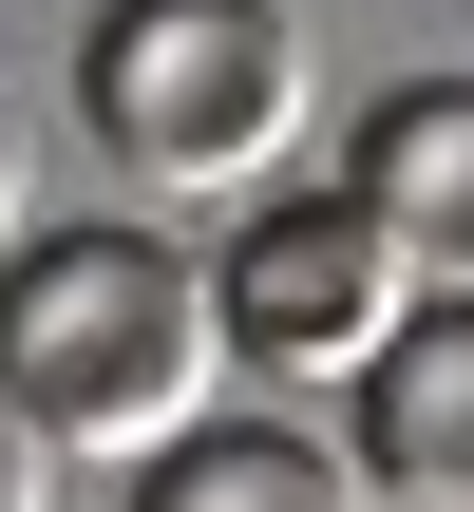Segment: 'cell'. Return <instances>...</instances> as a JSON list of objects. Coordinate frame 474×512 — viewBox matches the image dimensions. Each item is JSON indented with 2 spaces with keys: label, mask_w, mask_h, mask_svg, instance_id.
<instances>
[{
  "label": "cell",
  "mask_w": 474,
  "mask_h": 512,
  "mask_svg": "<svg viewBox=\"0 0 474 512\" xmlns=\"http://www.w3.org/2000/svg\"><path fill=\"white\" fill-rule=\"evenodd\" d=\"M209 304H228V361H247V380H285V399H361L380 342H399L437 285H418V266L380 247V209L323 171V190H247V209H228Z\"/></svg>",
  "instance_id": "obj_3"
},
{
  "label": "cell",
  "mask_w": 474,
  "mask_h": 512,
  "mask_svg": "<svg viewBox=\"0 0 474 512\" xmlns=\"http://www.w3.org/2000/svg\"><path fill=\"white\" fill-rule=\"evenodd\" d=\"M133 512H380L361 494V456L342 437H304V418H209V437H171Z\"/></svg>",
  "instance_id": "obj_6"
},
{
  "label": "cell",
  "mask_w": 474,
  "mask_h": 512,
  "mask_svg": "<svg viewBox=\"0 0 474 512\" xmlns=\"http://www.w3.org/2000/svg\"><path fill=\"white\" fill-rule=\"evenodd\" d=\"M57 494V456H38V437H19V399H0V512H38Z\"/></svg>",
  "instance_id": "obj_7"
},
{
  "label": "cell",
  "mask_w": 474,
  "mask_h": 512,
  "mask_svg": "<svg viewBox=\"0 0 474 512\" xmlns=\"http://www.w3.org/2000/svg\"><path fill=\"white\" fill-rule=\"evenodd\" d=\"M342 456H361L380 512H474V304H418V323L380 342Z\"/></svg>",
  "instance_id": "obj_5"
},
{
  "label": "cell",
  "mask_w": 474,
  "mask_h": 512,
  "mask_svg": "<svg viewBox=\"0 0 474 512\" xmlns=\"http://www.w3.org/2000/svg\"><path fill=\"white\" fill-rule=\"evenodd\" d=\"M76 114L152 190H266L304 133V19L285 0H95Z\"/></svg>",
  "instance_id": "obj_2"
},
{
  "label": "cell",
  "mask_w": 474,
  "mask_h": 512,
  "mask_svg": "<svg viewBox=\"0 0 474 512\" xmlns=\"http://www.w3.org/2000/svg\"><path fill=\"white\" fill-rule=\"evenodd\" d=\"M19 247H38V228H19V114H0V266H19Z\"/></svg>",
  "instance_id": "obj_8"
},
{
  "label": "cell",
  "mask_w": 474,
  "mask_h": 512,
  "mask_svg": "<svg viewBox=\"0 0 474 512\" xmlns=\"http://www.w3.org/2000/svg\"><path fill=\"white\" fill-rule=\"evenodd\" d=\"M342 190L380 209V247H399L437 304H474V76H399V95H361Z\"/></svg>",
  "instance_id": "obj_4"
},
{
  "label": "cell",
  "mask_w": 474,
  "mask_h": 512,
  "mask_svg": "<svg viewBox=\"0 0 474 512\" xmlns=\"http://www.w3.org/2000/svg\"><path fill=\"white\" fill-rule=\"evenodd\" d=\"M0 399L38 456H171L228 418V304L171 228H38L0 266Z\"/></svg>",
  "instance_id": "obj_1"
}]
</instances>
